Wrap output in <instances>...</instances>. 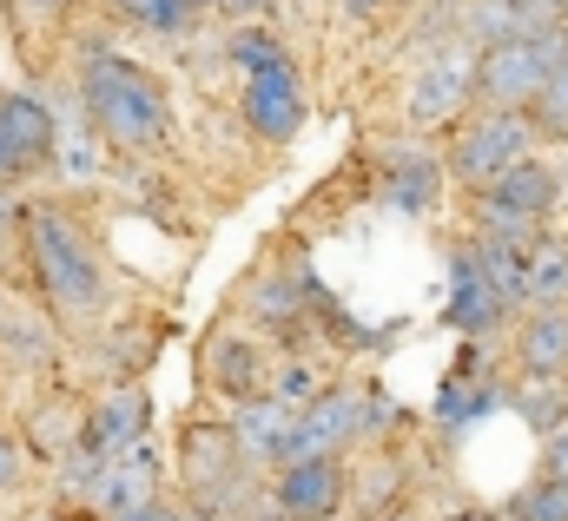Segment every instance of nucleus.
I'll use <instances>...</instances> for the list:
<instances>
[{
	"mask_svg": "<svg viewBox=\"0 0 568 521\" xmlns=\"http://www.w3.org/2000/svg\"><path fill=\"white\" fill-rule=\"evenodd\" d=\"M27 258H33V277L47 290V304L67 317V324H93L106 310V264L87 245V232L53 212V205H33L27 212Z\"/></svg>",
	"mask_w": 568,
	"mask_h": 521,
	"instance_id": "nucleus-1",
	"label": "nucleus"
},
{
	"mask_svg": "<svg viewBox=\"0 0 568 521\" xmlns=\"http://www.w3.org/2000/svg\"><path fill=\"white\" fill-rule=\"evenodd\" d=\"M80 100H87V120L106 132L113 145H126V152L159 145V139H165V120H172L165 86H159L145 67L120 60V53H87V67H80Z\"/></svg>",
	"mask_w": 568,
	"mask_h": 521,
	"instance_id": "nucleus-2",
	"label": "nucleus"
},
{
	"mask_svg": "<svg viewBox=\"0 0 568 521\" xmlns=\"http://www.w3.org/2000/svg\"><path fill=\"white\" fill-rule=\"evenodd\" d=\"M523 159H536V126H529V113H496V106H483L469 126L456 132V145H449V178H463L469 192H489L503 172H516Z\"/></svg>",
	"mask_w": 568,
	"mask_h": 521,
	"instance_id": "nucleus-3",
	"label": "nucleus"
},
{
	"mask_svg": "<svg viewBox=\"0 0 568 521\" xmlns=\"http://www.w3.org/2000/svg\"><path fill=\"white\" fill-rule=\"evenodd\" d=\"M476 47L469 40H449V47H429V60L417 67V80H410V100H404V113H410V126L429 132V126H449L469 100H476Z\"/></svg>",
	"mask_w": 568,
	"mask_h": 521,
	"instance_id": "nucleus-4",
	"label": "nucleus"
},
{
	"mask_svg": "<svg viewBox=\"0 0 568 521\" xmlns=\"http://www.w3.org/2000/svg\"><path fill=\"white\" fill-rule=\"evenodd\" d=\"M351 502V469L337 456H297L272 482V515L278 521H337Z\"/></svg>",
	"mask_w": 568,
	"mask_h": 521,
	"instance_id": "nucleus-5",
	"label": "nucleus"
},
{
	"mask_svg": "<svg viewBox=\"0 0 568 521\" xmlns=\"http://www.w3.org/2000/svg\"><path fill=\"white\" fill-rule=\"evenodd\" d=\"M145 416H152V396L145 390H113L100 396L93 409H87V422H80V462H93V469H106V462H120L133 442H145Z\"/></svg>",
	"mask_w": 568,
	"mask_h": 521,
	"instance_id": "nucleus-6",
	"label": "nucleus"
},
{
	"mask_svg": "<svg viewBox=\"0 0 568 521\" xmlns=\"http://www.w3.org/2000/svg\"><path fill=\"white\" fill-rule=\"evenodd\" d=\"M377 402L364 390H324L304 416H297V436H291V462L297 456H337L344 442H357L364 429H377V416H371Z\"/></svg>",
	"mask_w": 568,
	"mask_h": 521,
	"instance_id": "nucleus-7",
	"label": "nucleus"
},
{
	"mask_svg": "<svg viewBox=\"0 0 568 521\" xmlns=\"http://www.w3.org/2000/svg\"><path fill=\"white\" fill-rule=\"evenodd\" d=\"M179 469H185V482H192V496H205V515L225 502V489H232V476L245 469V456H239V436H232V422H192L185 429V456H179Z\"/></svg>",
	"mask_w": 568,
	"mask_h": 521,
	"instance_id": "nucleus-8",
	"label": "nucleus"
},
{
	"mask_svg": "<svg viewBox=\"0 0 568 521\" xmlns=\"http://www.w3.org/2000/svg\"><path fill=\"white\" fill-rule=\"evenodd\" d=\"M503 317H509V304L496 297V284H489V270H483L476 238H469V245H456V252H449V324H456L463 337H483V330H496Z\"/></svg>",
	"mask_w": 568,
	"mask_h": 521,
	"instance_id": "nucleus-9",
	"label": "nucleus"
},
{
	"mask_svg": "<svg viewBox=\"0 0 568 521\" xmlns=\"http://www.w3.org/2000/svg\"><path fill=\"white\" fill-rule=\"evenodd\" d=\"M159 502V449L152 442H133L120 462H106L87 489V509L106 521V515H126V509H152Z\"/></svg>",
	"mask_w": 568,
	"mask_h": 521,
	"instance_id": "nucleus-10",
	"label": "nucleus"
},
{
	"mask_svg": "<svg viewBox=\"0 0 568 521\" xmlns=\"http://www.w3.org/2000/svg\"><path fill=\"white\" fill-rule=\"evenodd\" d=\"M245 120L258 139H291V132L304 126V80H297V67L284 60V67H265V73H252L245 80Z\"/></svg>",
	"mask_w": 568,
	"mask_h": 521,
	"instance_id": "nucleus-11",
	"label": "nucleus"
},
{
	"mask_svg": "<svg viewBox=\"0 0 568 521\" xmlns=\"http://www.w3.org/2000/svg\"><path fill=\"white\" fill-rule=\"evenodd\" d=\"M232 436H239V456H245V462H258V469H284V462H291V436H297V409H284L278 396L239 402Z\"/></svg>",
	"mask_w": 568,
	"mask_h": 521,
	"instance_id": "nucleus-12",
	"label": "nucleus"
},
{
	"mask_svg": "<svg viewBox=\"0 0 568 521\" xmlns=\"http://www.w3.org/2000/svg\"><path fill=\"white\" fill-rule=\"evenodd\" d=\"M443 159L424 152V145H397L390 152V165H384V205L390 212H404V218H424L436 212V198H443Z\"/></svg>",
	"mask_w": 568,
	"mask_h": 521,
	"instance_id": "nucleus-13",
	"label": "nucleus"
},
{
	"mask_svg": "<svg viewBox=\"0 0 568 521\" xmlns=\"http://www.w3.org/2000/svg\"><path fill=\"white\" fill-rule=\"evenodd\" d=\"M556 198H562V178L542 165V159H523L516 172H503L476 205H489V212H509V218H523V225H549V212H556Z\"/></svg>",
	"mask_w": 568,
	"mask_h": 521,
	"instance_id": "nucleus-14",
	"label": "nucleus"
},
{
	"mask_svg": "<svg viewBox=\"0 0 568 521\" xmlns=\"http://www.w3.org/2000/svg\"><path fill=\"white\" fill-rule=\"evenodd\" d=\"M516 364L523 377H542V384H562L568 377V304H536L516 330Z\"/></svg>",
	"mask_w": 568,
	"mask_h": 521,
	"instance_id": "nucleus-15",
	"label": "nucleus"
},
{
	"mask_svg": "<svg viewBox=\"0 0 568 521\" xmlns=\"http://www.w3.org/2000/svg\"><path fill=\"white\" fill-rule=\"evenodd\" d=\"M205 364H212V384L232 396V402H258V396H272V357H265V344L258 337H219L212 350H205Z\"/></svg>",
	"mask_w": 568,
	"mask_h": 521,
	"instance_id": "nucleus-16",
	"label": "nucleus"
},
{
	"mask_svg": "<svg viewBox=\"0 0 568 521\" xmlns=\"http://www.w3.org/2000/svg\"><path fill=\"white\" fill-rule=\"evenodd\" d=\"M0 139H7V152H13V165L20 172H33V165H47L53 159V113H47V100H33V93H7L0 100Z\"/></svg>",
	"mask_w": 568,
	"mask_h": 521,
	"instance_id": "nucleus-17",
	"label": "nucleus"
},
{
	"mask_svg": "<svg viewBox=\"0 0 568 521\" xmlns=\"http://www.w3.org/2000/svg\"><path fill=\"white\" fill-rule=\"evenodd\" d=\"M536 304H568V238L529 245V310Z\"/></svg>",
	"mask_w": 568,
	"mask_h": 521,
	"instance_id": "nucleus-18",
	"label": "nucleus"
},
{
	"mask_svg": "<svg viewBox=\"0 0 568 521\" xmlns=\"http://www.w3.org/2000/svg\"><path fill=\"white\" fill-rule=\"evenodd\" d=\"M503 521H568V482H556V476L536 469V476L509 496Z\"/></svg>",
	"mask_w": 568,
	"mask_h": 521,
	"instance_id": "nucleus-19",
	"label": "nucleus"
},
{
	"mask_svg": "<svg viewBox=\"0 0 568 521\" xmlns=\"http://www.w3.org/2000/svg\"><path fill=\"white\" fill-rule=\"evenodd\" d=\"M463 40H469L476 53L516 40V0H469V7H463Z\"/></svg>",
	"mask_w": 568,
	"mask_h": 521,
	"instance_id": "nucleus-20",
	"label": "nucleus"
},
{
	"mask_svg": "<svg viewBox=\"0 0 568 521\" xmlns=\"http://www.w3.org/2000/svg\"><path fill=\"white\" fill-rule=\"evenodd\" d=\"M509 402L523 409V422H529L536 436H549L556 422H568V390H562V384H542V377H523Z\"/></svg>",
	"mask_w": 568,
	"mask_h": 521,
	"instance_id": "nucleus-21",
	"label": "nucleus"
},
{
	"mask_svg": "<svg viewBox=\"0 0 568 521\" xmlns=\"http://www.w3.org/2000/svg\"><path fill=\"white\" fill-rule=\"evenodd\" d=\"M225 53H232V67L252 80V73H265V67H284V40L272 27H258V20H245L232 40H225Z\"/></svg>",
	"mask_w": 568,
	"mask_h": 521,
	"instance_id": "nucleus-22",
	"label": "nucleus"
},
{
	"mask_svg": "<svg viewBox=\"0 0 568 521\" xmlns=\"http://www.w3.org/2000/svg\"><path fill=\"white\" fill-rule=\"evenodd\" d=\"M529 126H536V139H568V67H556V73H549V86L536 93Z\"/></svg>",
	"mask_w": 568,
	"mask_h": 521,
	"instance_id": "nucleus-23",
	"label": "nucleus"
},
{
	"mask_svg": "<svg viewBox=\"0 0 568 521\" xmlns=\"http://www.w3.org/2000/svg\"><path fill=\"white\" fill-rule=\"evenodd\" d=\"M272 396H278L284 409H297V416H304V409L324 396V384H317V370H311V364H278V370H272Z\"/></svg>",
	"mask_w": 568,
	"mask_h": 521,
	"instance_id": "nucleus-24",
	"label": "nucleus"
},
{
	"mask_svg": "<svg viewBox=\"0 0 568 521\" xmlns=\"http://www.w3.org/2000/svg\"><path fill=\"white\" fill-rule=\"evenodd\" d=\"M113 7H120L126 20H140V27H152V33H172V27H179V20L192 13L185 0H113Z\"/></svg>",
	"mask_w": 568,
	"mask_h": 521,
	"instance_id": "nucleus-25",
	"label": "nucleus"
},
{
	"mask_svg": "<svg viewBox=\"0 0 568 521\" xmlns=\"http://www.w3.org/2000/svg\"><path fill=\"white\" fill-rule=\"evenodd\" d=\"M542 476L568 482V422H556V429L542 436Z\"/></svg>",
	"mask_w": 568,
	"mask_h": 521,
	"instance_id": "nucleus-26",
	"label": "nucleus"
},
{
	"mask_svg": "<svg viewBox=\"0 0 568 521\" xmlns=\"http://www.w3.org/2000/svg\"><path fill=\"white\" fill-rule=\"evenodd\" d=\"M20 469H27V462H20V442H13V436L0 429V496H7L13 482H20Z\"/></svg>",
	"mask_w": 568,
	"mask_h": 521,
	"instance_id": "nucleus-27",
	"label": "nucleus"
},
{
	"mask_svg": "<svg viewBox=\"0 0 568 521\" xmlns=\"http://www.w3.org/2000/svg\"><path fill=\"white\" fill-rule=\"evenodd\" d=\"M219 7H225V13H239V20H258V13H272L278 0H219Z\"/></svg>",
	"mask_w": 568,
	"mask_h": 521,
	"instance_id": "nucleus-28",
	"label": "nucleus"
},
{
	"mask_svg": "<svg viewBox=\"0 0 568 521\" xmlns=\"http://www.w3.org/2000/svg\"><path fill=\"white\" fill-rule=\"evenodd\" d=\"M337 7H344V13H351V20H371V13H384V7H390V0H337Z\"/></svg>",
	"mask_w": 568,
	"mask_h": 521,
	"instance_id": "nucleus-29",
	"label": "nucleus"
},
{
	"mask_svg": "<svg viewBox=\"0 0 568 521\" xmlns=\"http://www.w3.org/2000/svg\"><path fill=\"white\" fill-rule=\"evenodd\" d=\"M13 172H20V165H13V152H7V139H0V185H7Z\"/></svg>",
	"mask_w": 568,
	"mask_h": 521,
	"instance_id": "nucleus-30",
	"label": "nucleus"
},
{
	"mask_svg": "<svg viewBox=\"0 0 568 521\" xmlns=\"http://www.w3.org/2000/svg\"><path fill=\"white\" fill-rule=\"evenodd\" d=\"M449 521H503L496 509H463V515H449Z\"/></svg>",
	"mask_w": 568,
	"mask_h": 521,
	"instance_id": "nucleus-31",
	"label": "nucleus"
},
{
	"mask_svg": "<svg viewBox=\"0 0 568 521\" xmlns=\"http://www.w3.org/2000/svg\"><path fill=\"white\" fill-rule=\"evenodd\" d=\"M27 7H40V13H53V7H67V0H27Z\"/></svg>",
	"mask_w": 568,
	"mask_h": 521,
	"instance_id": "nucleus-32",
	"label": "nucleus"
},
{
	"mask_svg": "<svg viewBox=\"0 0 568 521\" xmlns=\"http://www.w3.org/2000/svg\"><path fill=\"white\" fill-rule=\"evenodd\" d=\"M185 7H219V0H185Z\"/></svg>",
	"mask_w": 568,
	"mask_h": 521,
	"instance_id": "nucleus-33",
	"label": "nucleus"
},
{
	"mask_svg": "<svg viewBox=\"0 0 568 521\" xmlns=\"http://www.w3.org/2000/svg\"><path fill=\"white\" fill-rule=\"evenodd\" d=\"M0 330H7V304H0Z\"/></svg>",
	"mask_w": 568,
	"mask_h": 521,
	"instance_id": "nucleus-34",
	"label": "nucleus"
},
{
	"mask_svg": "<svg viewBox=\"0 0 568 521\" xmlns=\"http://www.w3.org/2000/svg\"><path fill=\"white\" fill-rule=\"evenodd\" d=\"M40 521H67V515H40Z\"/></svg>",
	"mask_w": 568,
	"mask_h": 521,
	"instance_id": "nucleus-35",
	"label": "nucleus"
},
{
	"mask_svg": "<svg viewBox=\"0 0 568 521\" xmlns=\"http://www.w3.org/2000/svg\"><path fill=\"white\" fill-rule=\"evenodd\" d=\"M556 7H562V13H568V0H556Z\"/></svg>",
	"mask_w": 568,
	"mask_h": 521,
	"instance_id": "nucleus-36",
	"label": "nucleus"
},
{
	"mask_svg": "<svg viewBox=\"0 0 568 521\" xmlns=\"http://www.w3.org/2000/svg\"><path fill=\"white\" fill-rule=\"evenodd\" d=\"M384 521H397V515H384Z\"/></svg>",
	"mask_w": 568,
	"mask_h": 521,
	"instance_id": "nucleus-37",
	"label": "nucleus"
}]
</instances>
